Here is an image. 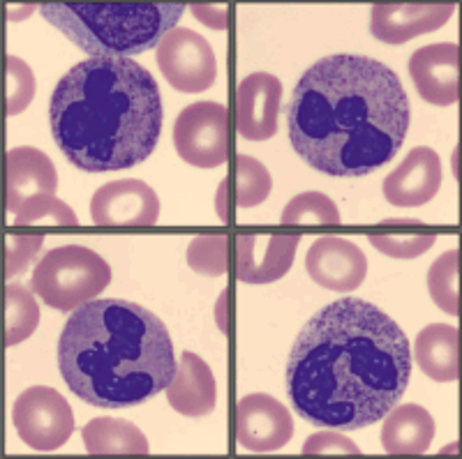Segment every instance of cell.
Masks as SVG:
<instances>
[{
  "instance_id": "obj_1",
  "label": "cell",
  "mask_w": 462,
  "mask_h": 459,
  "mask_svg": "<svg viewBox=\"0 0 462 459\" xmlns=\"http://www.w3.org/2000/svg\"><path fill=\"white\" fill-rule=\"evenodd\" d=\"M411 379L407 335L377 305L342 298L305 324L287 361V395L303 420L326 429L379 423Z\"/></svg>"
},
{
  "instance_id": "obj_2",
  "label": "cell",
  "mask_w": 462,
  "mask_h": 459,
  "mask_svg": "<svg viewBox=\"0 0 462 459\" xmlns=\"http://www.w3.org/2000/svg\"><path fill=\"white\" fill-rule=\"evenodd\" d=\"M410 115V97L389 65L337 53L317 60L294 86L289 142L315 171L368 176L398 155Z\"/></svg>"
},
{
  "instance_id": "obj_3",
  "label": "cell",
  "mask_w": 462,
  "mask_h": 459,
  "mask_svg": "<svg viewBox=\"0 0 462 459\" xmlns=\"http://www.w3.org/2000/svg\"><path fill=\"white\" fill-rule=\"evenodd\" d=\"M158 81L132 58H88L56 84L49 125L81 171H123L152 155L162 132Z\"/></svg>"
},
{
  "instance_id": "obj_4",
  "label": "cell",
  "mask_w": 462,
  "mask_h": 459,
  "mask_svg": "<svg viewBox=\"0 0 462 459\" xmlns=\"http://www.w3.org/2000/svg\"><path fill=\"white\" fill-rule=\"evenodd\" d=\"M58 367L69 390L97 409L143 404L176 372L167 326L127 300H88L72 309L58 339Z\"/></svg>"
},
{
  "instance_id": "obj_5",
  "label": "cell",
  "mask_w": 462,
  "mask_h": 459,
  "mask_svg": "<svg viewBox=\"0 0 462 459\" xmlns=\"http://www.w3.org/2000/svg\"><path fill=\"white\" fill-rule=\"evenodd\" d=\"M40 14L90 58H132L158 47L183 16L180 3H42Z\"/></svg>"
},
{
  "instance_id": "obj_6",
  "label": "cell",
  "mask_w": 462,
  "mask_h": 459,
  "mask_svg": "<svg viewBox=\"0 0 462 459\" xmlns=\"http://www.w3.org/2000/svg\"><path fill=\"white\" fill-rule=\"evenodd\" d=\"M111 284V268L97 252L81 245L49 250L37 262L31 291L58 312H72L95 300Z\"/></svg>"
},
{
  "instance_id": "obj_7",
  "label": "cell",
  "mask_w": 462,
  "mask_h": 459,
  "mask_svg": "<svg viewBox=\"0 0 462 459\" xmlns=\"http://www.w3.org/2000/svg\"><path fill=\"white\" fill-rule=\"evenodd\" d=\"M231 118L220 102H195L185 106L173 125V146L183 162L216 169L229 160Z\"/></svg>"
},
{
  "instance_id": "obj_8",
  "label": "cell",
  "mask_w": 462,
  "mask_h": 459,
  "mask_svg": "<svg viewBox=\"0 0 462 459\" xmlns=\"http://www.w3.org/2000/svg\"><path fill=\"white\" fill-rule=\"evenodd\" d=\"M12 425L28 448L49 453L69 441L74 434V413L58 390L32 386L12 404Z\"/></svg>"
},
{
  "instance_id": "obj_9",
  "label": "cell",
  "mask_w": 462,
  "mask_h": 459,
  "mask_svg": "<svg viewBox=\"0 0 462 459\" xmlns=\"http://www.w3.org/2000/svg\"><path fill=\"white\" fill-rule=\"evenodd\" d=\"M158 68L180 93H204L216 84L217 60L208 40L189 28H173L158 42Z\"/></svg>"
},
{
  "instance_id": "obj_10",
  "label": "cell",
  "mask_w": 462,
  "mask_h": 459,
  "mask_svg": "<svg viewBox=\"0 0 462 459\" xmlns=\"http://www.w3.org/2000/svg\"><path fill=\"white\" fill-rule=\"evenodd\" d=\"M234 436L250 453H273L294 436V418L275 397L254 392L236 404Z\"/></svg>"
},
{
  "instance_id": "obj_11",
  "label": "cell",
  "mask_w": 462,
  "mask_h": 459,
  "mask_svg": "<svg viewBox=\"0 0 462 459\" xmlns=\"http://www.w3.org/2000/svg\"><path fill=\"white\" fill-rule=\"evenodd\" d=\"M160 219V198L143 180H114L90 198V222L97 226H152Z\"/></svg>"
},
{
  "instance_id": "obj_12",
  "label": "cell",
  "mask_w": 462,
  "mask_h": 459,
  "mask_svg": "<svg viewBox=\"0 0 462 459\" xmlns=\"http://www.w3.org/2000/svg\"><path fill=\"white\" fill-rule=\"evenodd\" d=\"M282 84L268 72L247 74L236 86L234 121L236 132L247 142H268L278 132Z\"/></svg>"
},
{
  "instance_id": "obj_13",
  "label": "cell",
  "mask_w": 462,
  "mask_h": 459,
  "mask_svg": "<svg viewBox=\"0 0 462 459\" xmlns=\"http://www.w3.org/2000/svg\"><path fill=\"white\" fill-rule=\"evenodd\" d=\"M305 271L321 289L349 293L368 277V256L361 247L345 238H319L305 256Z\"/></svg>"
},
{
  "instance_id": "obj_14",
  "label": "cell",
  "mask_w": 462,
  "mask_h": 459,
  "mask_svg": "<svg viewBox=\"0 0 462 459\" xmlns=\"http://www.w3.org/2000/svg\"><path fill=\"white\" fill-rule=\"evenodd\" d=\"M299 235H238L234 268L245 284L278 282L294 266Z\"/></svg>"
},
{
  "instance_id": "obj_15",
  "label": "cell",
  "mask_w": 462,
  "mask_h": 459,
  "mask_svg": "<svg viewBox=\"0 0 462 459\" xmlns=\"http://www.w3.org/2000/svg\"><path fill=\"white\" fill-rule=\"evenodd\" d=\"M444 180L441 160L432 148L416 146L395 171L383 178L382 192L391 206L419 208L437 197Z\"/></svg>"
},
{
  "instance_id": "obj_16",
  "label": "cell",
  "mask_w": 462,
  "mask_h": 459,
  "mask_svg": "<svg viewBox=\"0 0 462 459\" xmlns=\"http://www.w3.org/2000/svg\"><path fill=\"white\" fill-rule=\"evenodd\" d=\"M58 173L51 157L37 148H12L5 160V204L7 213L31 198L56 197Z\"/></svg>"
},
{
  "instance_id": "obj_17",
  "label": "cell",
  "mask_w": 462,
  "mask_h": 459,
  "mask_svg": "<svg viewBox=\"0 0 462 459\" xmlns=\"http://www.w3.org/2000/svg\"><path fill=\"white\" fill-rule=\"evenodd\" d=\"M410 77L428 105L451 106L457 102V47L453 42L428 44L411 53Z\"/></svg>"
},
{
  "instance_id": "obj_18",
  "label": "cell",
  "mask_w": 462,
  "mask_h": 459,
  "mask_svg": "<svg viewBox=\"0 0 462 459\" xmlns=\"http://www.w3.org/2000/svg\"><path fill=\"white\" fill-rule=\"evenodd\" d=\"M456 5H374L370 31L379 42L404 44L426 32L439 31L453 16Z\"/></svg>"
},
{
  "instance_id": "obj_19",
  "label": "cell",
  "mask_w": 462,
  "mask_h": 459,
  "mask_svg": "<svg viewBox=\"0 0 462 459\" xmlns=\"http://www.w3.org/2000/svg\"><path fill=\"white\" fill-rule=\"evenodd\" d=\"M167 399L173 411L188 418H204L213 413L217 399V386L208 363L192 351H185L176 365L171 383L167 386Z\"/></svg>"
},
{
  "instance_id": "obj_20",
  "label": "cell",
  "mask_w": 462,
  "mask_h": 459,
  "mask_svg": "<svg viewBox=\"0 0 462 459\" xmlns=\"http://www.w3.org/2000/svg\"><path fill=\"white\" fill-rule=\"evenodd\" d=\"M382 448L389 454H423L435 438V420L419 404H395L382 418Z\"/></svg>"
},
{
  "instance_id": "obj_21",
  "label": "cell",
  "mask_w": 462,
  "mask_h": 459,
  "mask_svg": "<svg viewBox=\"0 0 462 459\" xmlns=\"http://www.w3.org/2000/svg\"><path fill=\"white\" fill-rule=\"evenodd\" d=\"M414 361L420 372L437 383L457 379V328L448 324H430L414 342Z\"/></svg>"
},
{
  "instance_id": "obj_22",
  "label": "cell",
  "mask_w": 462,
  "mask_h": 459,
  "mask_svg": "<svg viewBox=\"0 0 462 459\" xmlns=\"http://www.w3.org/2000/svg\"><path fill=\"white\" fill-rule=\"evenodd\" d=\"M90 454H148L151 445L137 425L121 418H95L81 432Z\"/></svg>"
},
{
  "instance_id": "obj_23",
  "label": "cell",
  "mask_w": 462,
  "mask_h": 459,
  "mask_svg": "<svg viewBox=\"0 0 462 459\" xmlns=\"http://www.w3.org/2000/svg\"><path fill=\"white\" fill-rule=\"evenodd\" d=\"M226 188L234 204L241 208H254L268 198L273 189V178L259 160L250 155H238L226 178Z\"/></svg>"
},
{
  "instance_id": "obj_24",
  "label": "cell",
  "mask_w": 462,
  "mask_h": 459,
  "mask_svg": "<svg viewBox=\"0 0 462 459\" xmlns=\"http://www.w3.org/2000/svg\"><path fill=\"white\" fill-rule=\"evenodd\" d=\"M40 326V308L35 293L22 284L5 287V339L7 346L26 342Z\"/></svg>"
},
{
  "instance_id": "obj_25",
  "label": "cell",
  "mask_w": 462,
  "mask_h": 459,
  "mask_svg": "<svg viewBox=\"0 0 462 459\" xmlns=\"http://www.w3.org/2000/svg\"><path fill=\"white\" fill-rule=\"evenodd\" d=\"M340 210L333 204L331 197L321 192H303L284 206L280 222L287 226H331L340 225Z\"/></svg>"
},
{
  "instance_id": "obj_26",
  "label": "cell",
  "mask_w": 462,
  "mask_h": 459,
  "mask_svg": "<svg viewBox=\"0 0 462 459\" xmlns=\"http://www.w3.org/2000/svg\"><path fill=\"white\" fill-rule=\"evenodd\" d=\"M226 235H197L188 245V266L197 275L220 277L231 266V250Z\"/></svg>"
},
{
  "instance_id": "obj_27",
  "label": "cell",
  "mask_w": 462,
  "mask_h": 459,
  "mask_svg": "<svg viewBox=\"0 0 462 459\" xmlns=\"http://www.w3.org/2000/svg\"><path fill=\"white\" fill-rule=\"evenodd\" d=\"M428 291L441 312L457 314V250H448L428 271Z\"/></svg>"
},
{
  "instance_id": "obj_28",
  "label": "cell",
  "mask_w": 462,
  "mask_h": 459,
  "mask_svg": "<svg viewBox=\"0 0 462 459\" xmlns=\"http://www.w3.org/2000/svg\"><path fill=\"white\" fill-rule=\"evenodd\" d=\"M12 225H40V222H51V225H65V226H77L79 219L74 215V210L68 204L58 201L56 197H37L22 204L14 213H10Z\"/></svg>"
},
{
  "instance_id": "obj_29",
  "label": "cell",
  "mask_w": 462,
  "mask_h": 459,
  "mask_svg": "<svg viewBox=\"0 0 462 459\" xmlns=\"http://www.w3.org/2000/svg\"><path fill=\"white\" fill-rule=\"evenodd\" d=\"M35 97V74L22 58L7 56V114L16 115L28 109Z\"/></svg>"
},
{
  "instance_id": "obj_30",
  "label": "cell",
  "mask_w": 462,
  "mask_h": 459,
  "mask_svg": "<svg viewBox=\"0 0 462 459\" xmlns=\"http://www.w3.org/2000/svg\"><path fill=\"white\" fill-rule=\"evenodd\" d=\"M370 243H373L382 254L393 256V259H416V256L426 254L428 250H432V245H435V235H370Z\"/></svg>"
},
{
  "instance_id": "obj_31",
  "label": "cell",
  "mask_w": 462,
  "mask_h": 459,
  "mask_svg": "<svg viewBox=\"0 0 462 459\" xmlns=\"http://www.w3.org/2000/svg\"><path fill=\"white\" fill-rule=\"evenodd\" d=\"M42 235H12L7 238V252H5V266L7 277L22 275L32 262H35L37 252L42 247Z\"/></svg>"
},
{
  "instance_id": "obj_32",
  "label": "cell",
  "mask_w": 462,
  "mask_h": 459,
  "mask_svg": "<svg viewBox=\"0 0 462 459\" xmlns=\"http://www.w3.org/2000/svg\"><path fill=\"white\" fill-rule=\"evenodd\" d=\"M303 454H363L352 438L337 432L312 434L303 444Z\"/></svg>"
},
{
  "instance_id": "obj_33",
  "label": "cell",
  "mask_w": 462,
  "mask_h": 459,
  "mask_svg": "<svg viewBox=\"0 0 462 459\" xmlns=\"http://www.w3.org/2000/svg\"><path fill=\"white\" fill-rule=\"evenodd\" d=\"M192 14L199 19L204 26L213 28V31H225L226 23H229V12L225 7L216 5H189Z\"/></svg>"
},
{
  "instance_id": "obj_34",
  "label": "cell",
  "mask_w": 462,
  "mask_h": 459,
  "mask_svg": "<svg viewBox=\"0 0 462 459\" xmlns=\"http://www.w3.org/2000/svg\"><path fill=\"white\" fill-rule=\"evenodd\" d=\"M234 208H236V204H234V198H231L229 188H226V178H225V180L220 183V188H217V198H216V210L222 225H229Z\"/></svg>"
},
{
  "instance_id": "obj_35",
  "label": "cell",
  "mask_w": 462,
  "mask_h": 459,
  "mask_svg": "<svg viewBox=\"0 0 462 459\" xmlns=\"http://www.w3.org/2000/svg\"><path fill=\"white\" fill-rule=\"evenodd\" d=\"M229 298H231V291L226 289V291L217 298V305H216V324L225 335H229V314H226V308H229L226 300H229Z\"/></svg>"
}]
</instances>
